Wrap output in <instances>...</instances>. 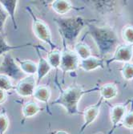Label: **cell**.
I'll return each instance as SVG.
<instances>
[{
    "label": "cell",
    "instance_id": "cell-1",
    "mask_svg": "<svg viewBox=\"0 0 133 134\" xmlns=\"http://www.w3.org/2000/svg\"><path fill=\"white\" fill-rule=\"evenodd\" d=\"M88 32L97 47L101 59H103L119 46V38L109 26H97L90 21L88 23Z\"/></svg>",
    "mask_w": 133,
    "mask_h": 134
},
{
    "label": "cell",
    "instance_id": "cell-2",
    "mask_svg": "<svg viewBox=\"0 0 133 134\" xmlns=\"http://www.w3.org/2000/svg\"><path fill=\"white\" fill-rule=\"evenodd\" d=\"M99 86L85 89L79 85H71L65 89L59 88V95L51 103V105H60L65 108L69 115H79L83 112L79 110V103L82 97L88 93L100 91Z\"/></svg>",
    "mask_w": 133,
    "mask_h": 134
},
{
    "label": "cell",
    "instance_id": "cell-3",
    "mask_svg": "<svg viewBox=\"0 0 133 134\" xmlns=\"http://www.w3.org/2000/svg\"><path fill=\"white\" fill-rule=\"evenodd\" d=\"M53 21L58 27L59 35L63 39V43L67 46H71L76 44L79 35L90 20L81 16H75L54 18Z\"/></svg>",
    "mask_w": 133,
    "mask_h": 134
},
{
    "label": "cell",
    "instance_id": "cell-4",
    "mask_svg": "<svg viewBox=\"0 0 133 134\" xmlns=\"http://www.w3.org/2000/svg\"><path fill=\"white\" fill-rule=\"evenodd\" d=\"M26 10L29 13L32 19V31L34 35L36 36V38L40 41L49 45L51 50H55L58 48V46L55 43H54L52 40V35L49 26L42 20L41 19L38 18L34 13L31 7H27Z\"/></svg>",
    "mask_w": 133,
    "mask_h": 134
},
{
    "label": "cell",
    "instance_id": "cell-5",
    "mask_svg": "<svg viewBox=\"0 0 133 134\" xmlns=\"http://www.w3.org/2000/svg\"><path fill=\"white\" fill-rule=\"evenodd\" d=\"M0 73L16 81H19L26 76L15 61V59L12 57L10 53L3 55V59L0 64Z\"/></svg>",
    "mask_w": 133,
    "mask_h": 134
},
{
    "label": "cell",
    "instance_id": "cell-6",
    "mask_svg": "<svg viewBox=\"0 0 133 134\" xmlns=\"http://www.w3.org/2000/svg\"><path fill=\"white\" fill-rule=\"evenodd\" d=\"M63 44V49L61 52V60H60L59 68L64 76L67 72L76 71L79 68L80 59L73 50L70 49L68 46L64 43Z\"/></svg>",
    "mask_w": 133,
    "mask_h": 134
},
{
    "label": "cell",
    "instance_id": "cell-7",
    "mask_svg": "<svg viewBox=\"0 0 133 134\" xmlns=\"http://www.w3.org/2000/svg\"><path fill=\"white\" fill-rule=\"evenodd\" d=\"M36 86L37 80L35 76H26L17 82L14 90L21 97H29L33 96Z\"/></svg>",
    "mask_w": 133,
    "mask_h": 134
},
{
    "label": "cell",
    "instance_id": "cell-8",
    "mask_svg": "<svg viewBox=\"0 0 133 134\" xmlns=\"http://www.w3.org/2000/svg\"><path fill=\"white\" fill-rule=\"evenodd\" d=\"M103 102V99L100 96V99L95 104H92L88 108H86L83 111V124L82 127L80 128L79 133H83L86 129L90 126L95 119L98 117L100 112V108L102 106V104Z\"/></svg>",
    "mask_w": 133,
    "mask_h": 134
},
{
    "label": "cell",
    "instance_id": "cell-9",
    "mask_svg": "<svg viewBox=\"0 0 133 134\" xmlns=\"http://www.w3.org/2000/svg\"><path fill=\"white\" fill-rule=\"evenodd\" d=\"M133 47L131 44H119L114 52L113 56L106 60L107 67L114 62L128 63L132 59Z\"/></svg>",
    "mask_w": 133,
    "mask_h": 134
},
{
    "label": "cell",
    "instance_id": "cell-10",
    "mask_svg": "<svg viewBox=\"0 0 133 134\" xmlns=\"http://www.w3.org/2000/svg\"><path fill=\"white\" fill-rule=\"evenodd\" d=\"M131 100H128L127 102L124 104H119L112 106L111 108L110 111V119H111V123H112V129L108 132V134H112L115 129L117 128L118 125L121 122L124 115L127 113V107L131 103Z\"/></svg>",
    "mask_w": 133,
    "mask_h": 134
},
{
    "label": "cell",
    "instance_id": "cell-11",
    "mask_svg": "<svg viewBox=\"0 0 133 134\" xmlns=\"http://www.w3.org/2000/svg\"><path fill=\"white\" fill-rule=\"evenodd\" d=\"M34 48L36 50V52H37V55L39 59V61L37 63V73H36V80H37V85H38L39 84L40 81L51 71L52 68L50 66V64H48L47 59H45L42 55L39 47L37 46H35Z\"/></svg>",
    "mask_w": 133,
    "mask_h": 134
},
{
    "label": "cell",
    "instance_id": "cell-12",
    "mask_svg": "<svg viewBox=\"0 0 133 134\" xmlns=\"http://www.w3.org/2000/svg\"><path fill=\"white\" fill-rule=\"evenodd\" d=\"M104 64H105V61L103 59L91 55L86 59L80 60L79 67L85 71H91L100 68H104Z\"/></svg>",
    "mask_w": 133,
    "mask_h": 134
},
{
    "label": "cell",
    "instance_id": "cell-13",
    "mask_svg": "<svg viewBox=\"0 0 133 134\" xmlns=\"http://www.w3.org/2000/svg\"><path fill=\"white\" fill-rule=\"evenodd\" d=\"M18 3H19L18 0H1V1H0V4L4 8L8 16L10 17L12 23H13V27L15 30H18V24H17L16 18H15L16 8H17Z\"/></svg>",
    "mask_w": 133,
    "mask_h": 134
},
{
    "label": "cell",
    "instance_id": "cell-14",
    "mask_svg": "<svg viewBox=\"0 0 133 134\" xmlns=\"http://www.w3.org/2000/svg\"><path fill=\"white\" fill-rule=\"evenodd\" d=\"M35 100L47 104L51 96V90L49 86L44 84H38L35 87L33 96Z\"/></svg>",
    "mask_w": 133,
    "mask_h": 134
},
{
    "label": "cell",
    "instance_id": "cell-15",
    "mask_svg": "<svg viewBox=\"0 0 133 134\" xmlns=\"http://www.w3.org/2000/svg\"><path fill=\"white\" fill-rule=\"evenodd\" d=\"M20 69L26 76H34L37 73V64L30 59H21L15 58Z\"/></svg>",
    "mask_w": 133,
    "mask_h": 134
},
{
    "label": "cell",
    "instance_id": "cell-16",
    "mask_svg": "<svg viewBox=\"0 0 133 134\" xmlns=\"http://www.w3.org/2000/svg\"><path fill=\"white\" fill-rule=\"evenodd\" d=\"M52 10L58 15H65L74 9L73 4L71 1H66V0H55L51 3Z\"/></svg>",
    "mask_w": 133,
    "mask_h": 134
},
{
    "label": "cell",
    "instance_id": "cell-17",
    "mask_svg": "<svg viewBox=\"0 0 133 134\" xmlns=\"http://www.w3.org/2000/svg\"><path fill=\"white\" fill-rule=\"evenodd\" d=\"M42 108L34 101L26 102L22 107V114L24 118H31L37 115L41 110Z\"/></svg>",
    "mask_w": 133,
    "mask_h": 134
},
{
    "label": "cell",
    "instance_id": "cell-18",
    "mask_svg": "<svg viewBox=\"0 0 133 134\" xmlns=\"http://www.w3.org/2000/svg\"><path fill=\"white\" fill-rule=\"evenodd\" d=\"M31 45H32V43H23L21 45L11 46L6 40L4 34L0 33V56L4 55L7 53H10V52L13 51V50L20 49V48L25 47H29Z\"/></svg>",
    "mask_w": 133,
    "mask_h": 134
},
{
    "label": "cell",
    "instance_id": "cell-19",
    "mask_svg": "<svg viewBox=\"0 0 133 134\" xmlns=\"http://www.w3.org/2000/svg\"><path fill=\"white\" fill-rule=\"evenodd\" d=\"M100 97L103 99V100L114 99L118 94V88L116 85L112 83L103 84L100 88Z\"/></svg>",
    "mask_w": 133,
    "mask_h": 134
},
{
    "label": "cell",
    "instance_id": "cell-20",
    "mask_svg": "<svg viewBox=\"0 0 133 134\" xmlns=\"http://www.w3.org/2000/svg\"><path fill=\"white\" fill-rule=\"evenodd\" d=\"M76 54L79 56L80 60L86 59L91 56V50L90 47L83 41L76 42L74 45V50Z\"/></svg>",
    "mask_w": 133,
    "mask_h": 134
},
{
    "label": "cell",
    "instance_id": "cell-21",
    "mask_svg": "<svg viewBox=\"0 0 133 134\" xmlns=\"http://www.w3.org/2000/svg\"><path fill=\"white\" fill-rule=\"evenodd\" d=\"M91 2L93 7H95L94 9L102 14H106L107 12H111L113 10L114 5L115 3V1H102V0Z\"/></svg>",
    "mask_w": 133,
    "mask_h": 134
},
{
    "label": "cell",
    "instance_id": "cell-22",
    "mask_svg": "<svg viewBox=\"0 0 133 134\" xmlns=\"http://www.w3.org/2000/svg\"><path fill=\"white\" fill-rule=\"evenodd\" d=\"M47 60L52 69L59 68L60 66V60H61V52L58 49L51 50L49 52H47Z\"/></svg>",
    "mask_w": 133,
    "mask_h": 134
},
{
    "label": "cell",
    "instance_id": "cell-23",
    "mask_svg": "<svg viewBox=\"0 0 133 134\" xmlns=\"http://www.w3.org/2000/svg\"><path fill=\"white\" fill-rule=\"evenodd\" d=\"M10 120L6 108H2L0 111V134H5L9 128Z\"/></svg>",
    "mask_w": 133,
    "mask_h": 134
},
{
    "label": "cell",
    "instance_id": "cell-24",
    "mask_svg": "<svg viewBox=\"0 0 133 134\" xmlns=\"http://www.w3.org/2000/svg\"><path fill=\"white\" fill-rule=\"evenodd\" d=\"M131 108L126 113L121 122L122 126L128 129H133V100H131Z\"/></svg>",
    "mask_w": 133,
    "mask_h": 134
},
{
    "label": "cell",
    "instance_id": "cell-25",
    "mask_svg": "<svg viewBox=\"0 0 133 134\" xmlns=\"http://www.w3.org/2000/svg\"><path fill=\"white\" fill-rule=\"evenodd\" d=\"M0 89L9 92L12 89H15V87L12 84L11 80L6 75L0 73Z\"/></svg>",
    "mask_w": 133,
    "mask_h": 134
},
{
    "label": "cell",
    "instance_id": "cell-26",
    "mask_svg": "<svg viewBox=\"0 0 133 134\" xmlns=\"http://www.w3.org/2000/svg\"><path fill=\"white\" fill-rule=\"evenodd\" d=\"M121 74L126 80H133V63H124L121 68Z\"/></svg>",
    "mask_w": 133,
    "mask_h": 134
},
{
    "label": "cell",
    "instance_id": "cell-27",
    "mask_svg": "<svg viewBox=\"0 0 133 134\" xmlns=\"http://www.w3.org/2000/svg\"><path fill=\"white\" fill-rule=\"evenodd\" d=\"M122 37L123 40L128 44L133 43V27L125 26L122 29Z\"/></svg>",
    "mask_w": 133,
    "mask_h": 134
},
{
    "label": "cell",
    "instance_id": "cell-28",
    "mask_svg": "<svg viewBox=\"0 0 133 134\" xmlns=\"http://www.w3.org/2000/svg\"><path fill=\"white\" fill-rule=\"evenodd\" d=\"M8 15L4 8L0 4V33L4 34V26L8 18Z\"/></svg>",
    "mask_w": 133,
    "mask_h": 134
},
{
    "label": "cell",
    "instance_id": "cell-29",
    "mask_svg": "<svg viewBox=\"0 0 133 134\" xmlns=\"http://www.w3.org/2000/svg\"><path fill=\"white\" fill-rule=\"evenodd\" d=\"M8 98V93L6 91L0 89V105L3 104Z\"/></svg>",
    "mask_w": 133,
    "mask_h": 134
},
{
    "label": "cell",
    "instance_id": "cell-30",
    "mask_svg": "<svg viewBox=\"0 0 133 134\" xmlns=\"http://www.w3.org/2000/svg\"><path fill=\"white\" fill-rule=\"evenodd\" d=\"M51 134H69V133L67 132L64 131V130H57V131L52 132Z\"/></svg>",
    "mask_w": 133,
    "mask_h": 134
},
{
    "label": "cell",
    "instance_id": "cell-31",
    "mask_svg": "<svg viewBox=\"0 0 133 134\" xmlns=\"http://www.w3.org/2000/svg\"><path fill=\"white\" fill-rule=\"evenodd\" d=\"M131 60H132V63H133V57H132V59Z\"/></svg>",
    "mask_w": 133,
    "mask_h": 134
},
{
    "label": "cell",
    "instance_id": "cell-32",
    "mask_svg": "<svg viewBox=\"0 0 133 134\" xmlns=\"http://www.w3.org/2000/svg\"><path fill=\"white\" fill-rule=\"evenodd\" d=\"M131 46H132V47H133V43H132V44H131Z\"/></svg>",
    "mask_w": 133,
    "mask_h": 134
},
{
    "label": "cell",
    "instance_id": "cell-33",
    "mask_svg": "<svg viewBox=\"0 0 133 134\" xmlns=\"http://www.w3.org/2000/svg\"><path fill=\"white\" fill-rule=\"evenodd\" d=\"M97 134H102V133H97Z\"/></svg>",
    "mask_w": 133,
    "mask_h": 134
}]
</instances>
